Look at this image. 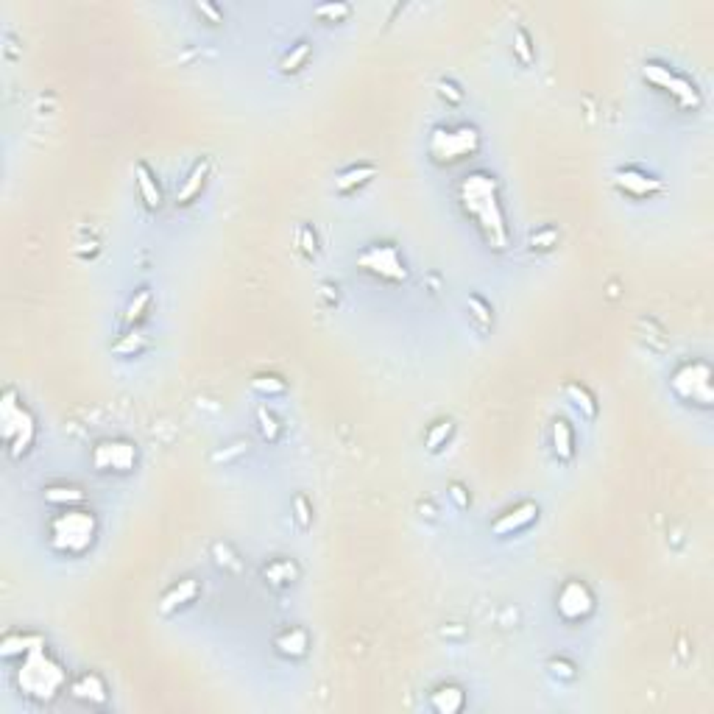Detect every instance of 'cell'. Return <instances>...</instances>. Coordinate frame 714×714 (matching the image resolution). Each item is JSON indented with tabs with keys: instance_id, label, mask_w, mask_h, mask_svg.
<instances>
[{
	"instance_id": "1",
	"label": "cell",
	"mask_w": 714,
	"mask_h": 714,
	"mask_svg": "<svg viewBox=\"0 0 714 714\" xmlns=\"http://www.w3.org/2000/svg\"><path fill=\"white\" fill-rule=\"evenodd\" d=\"M461 198L469 215H475L480 227L488 232V240L502 246L505 243V224H502V210L497 204V193H494V179L485 173H475L464 181L461 187Z\"/></svg>"
},
{
	"instance_id": "2",
	"label": "cell",
	"mask_w": 714,
	"mask_h": 714,
	"mask_svg": "<svg viewBox=\"0 0 714 714\" xmlns=\"http://www.w3.org/2000/svg\"><path fill=\"white\" fill-rule=\"evenodd\" d=\"M92 533H95V522L89 514L84 511H68L62 514L56 522H53V547L59 550H68V553H79L84 550L89 542H92Z\"/></svg>"
},
{
	"instance_id": "3",
	"label": "cell",
	"mask_w": 714,
	"mask_h": 714,
	"mask_svg": "<svg viewBox=\"0 0 714 714\" xmlns=\"http://www.w3.org/2000/svg\"><path fill=\"white\" fill-rule=\"evenodd\" d=\"M444 143V148H433V154L438 159H447V162H452V159H461L466 157L469 151H475L477 148V134L475 129H458V132H435V137H433V146H441Z\"/></svg>"
},
{
	"instance_id": "4",
	"label": "cell",
	"mask_w": 714,
	"mask_h": 714,
	"mask_svg": "<svg viewBox=\"0 0 714 714\" xmlns=\"http://www.w3.org/2000/svg\"><path fill=\"white\" fill-rule=\"evenodd\" d=\"M134 458H137V452H134V447L126 444V441H103V444H98L95 452H92V461H95L98 469H115V472L132 469V466H134Z\"/></svg>"
},
{
	"instance_id": "5",
	"label": "cell",
	"mask_w": 714,
	"mask_h": 714,
	"mask_svg": "<svg viewBox=\"0 0 714 714\" xmlns=\"http://www.w3.org/2000/svg\"><path fill=\"white\" fill-rule=\"evenodd\" d=\"M644 79L658 84V87H664L667 92H672L684 106H695V103H698L695 87L687 84L684 79H678V76H672V73H670L667 68H661V65H644Z\"/></svg>"
},
{
	"instance_id": "6",
	"label": "cell",
	"mask_w": 714,
	"mask_h": 714,
	"mask_svg": "<svg viewBox=\"0 0 714 714\" xmlns=\"http://www.w3.org/2000/svg\"><path fill=\"white\" fill-rule=\"evenodd\" d=\"M360 262H363L369 271L383 274V276H391V279H402V276H404V268H402L397 251H394L391 246H377V248H369V251L360 257Z\"/></svg>"
},
{
	"instance_id": "7",
	"label": "cell",
	"mask_w": 714,
	"mask_h": 714,
	"mask_svg": "<svg viewBox=\"0 0 714 714\" xmlns=\"http://www.w3.org/2000/svg\"><path fill=\"white\" fill-rule=\"evenodd\" d=\"M569 606H575L572 614H569V620H578L580 614H586V611L592 608V594L586 592L583 583H575V580H572V583L563 586V592H561V597H558V608L566 611Z\"/></svg>"
},
{
	"instance_id": "8",
	"label": "cell",
	"mask_w": 714,
	"mask_h": 714,
	"mask_svg": "<svg viewBox=\"0 0 714 714\" xmlns=\"http://www.w3.org/2000/svg\"><path fill=\"white\" fill-rule=\"evenodd\" d=\"M536 514H539V508L533 505V502H522V505H516L514 511H508L502 519H497L494 522V533H511V530H519V528H525V525H530L533 519H536Z\"/></svg>"
},
{
	"instance_id": "9",
	"label": "cell",
	"mask_w": 714,
	"mask_h": 714,
	"mask_svg": "<svg viewBox=\"0 0 714 714\" xmlns=\"http://www.w3.org/2000/svg\"><path fill=\"white\" fill-rule=\"evenodd\" d=\"M196 594H198V583H196V580H181L179 586H173V589L162 597V606H159V608L167 614V611H173V608L184 606V603H190Z\"/></svg>"
},
{
	"instance_id": "10",
	"label": "cell",
	"mask_w": 714,
	"mask_h": 714,
	"mask_svg": "<svg viewBox=\"0 0 714 714\" xmlns=\"http://www.w3.org/2000/svg\"><path fill=\"white\" fill-rule=\"evenodd\" d=\"M207 173H210V159H201V162H196V167L190 170V176H187V181H184V187L176 193V201H179V204L190 201V198H193V196L201 190V184H204Z\"/></svg>"
},
{
	"instance_id": "11",
	"label": "cell",
	"mask_w": 714,
	"mask_h": 714,
	"mask_svg": "<svg viewBox=\"0 0 714 714\" xmlns=\"http://www.w3.org/2000/svg\"><path fill=\"white\" fill-rule=\"evenodd\" d=\"M620 187L625 193H634V196H647L650 190H658V184L644 176V173H636V170H623L620 173Z\"/></svg>"
},
{
	"instance_id": "12",
	"label": "cell",
	"mask_w": 714,
	"mask_h": 714,
	"mask_svg": "<svg viewBox=\"0 0 714 714\" xmlns=\"http://www.w3.org/2000/svg\"><path fill=\"white\" fill-rule=\"evenodd\" d=\"M137 184H140V193H143V201L154 210V207H159V187H157V181H154V176H151V170L140 162L137 165Z\"/></svg>"
},
{
	"instance_id": "13",
	"label": "cell",
	"mask_w": 714,
	"mask_h": 714,
	"mask_svg": "<svg viewBox=\"0 0 714 714\" xmlns=\"http://www.w3.org/2000/svg\"><path fill=\"white\" fill-rule=\"evenodd\" d=\"M276 647H279L282 653L302 656V653L307 650V634H305V631H299V628H291V631H285V634L276 639Z\"/></svg>"
},
{
	"instance_id": "14",
	"label": "cell",
	"mask_w": 714,
	"mask_h": 714,
	"mask_svg": "<svg viewBox=\"0 0 714 714\" xmlns=\"http://www.w3.org/2000/svg\"><path fill=\"white\" fill-rule=\"evenodd\" d=\"M566 397L572 399V404H575L578 410H583L586 416H594V413H597V404H594V399H592V394H589L583 385H578V383H569V385H566Z\"/></svg>"
},
{
	"instance_id": "15",
	"label": "cell",
	"mask_w": 714,
	"mask_h": 714,
	"mask_svg": "<svg viewBox=\"0 0 714 714\" xmlns=\"http://www.w3.org/2000/svg\"><path fill=\"white\" fill-rule=\"evenodd\" d=\"M371 176H374V167H371V165L352 167V170H346V173L338 176V190H349V187H355V184H363V181H369Z\"/></svg>"
},
{
	"instance_id": "16",
	"label": "cell",
	"mask_w": 714,
	"mask_h": 714,
	"mask_svg": "<svg viewBox=\"0 0 714 714\" xmlns=\"http://www.w3.org/2000/svg\"><path fill=\"white\" fill-rule=\"evenodd\" d=\"M553 441H556V452L561 458H572V430L563 419H558L553 427Z\"/></svg>"
},
{
	"instance_id": "17",
	"label": "cell",
	"mask_w": 714,
	"mask_h": 714,
	"mask_svg": "<svg viewBox=\"0 0 714 714\" xmlns=\"http://www.w3.org/2000/svg\"><path fill=\"white\" fill-rule=\"evenodd\" d=\"M265 578H268L271 583L282 586V583H291V580L296 578V569H293L291 561H276V563H271V566L265 569Z\"/></svg>"
},
{
	"instance_id": "18",
	"label": "cell",
	"mask_w": 714,
	"mask_h": 714,
	"mask_svg": "<svg viewBox=\"0 0 714 714\" xmlns=\"http://www.w3.org/2000/svg\"><path fill=\"white\" fill-rule=\"evenodd\" d=\"M307 56H310V45H307V42H299V45H296V48H293V51L282 59V65H279V68H282L285 73H288V70H299V68H302V62H305Z\"/></svg>"
},
{
	"instance_id": "19",
	"label": "cell",
	"mask_w": 714,
	"mask_h": 714,
	"mask_svg": "<svg viewBox=\"0 0 714 714\" xmlns=\"http://www.w3.org/2000/svg\"><path fill=\"white\" fill-rule=\"evenodd\" d=\"M257 419H260V430H262V435L274 441V438L279 435V424H276V419H274L265 407H260V410H257Z\"/></svg>"
},
{
	"instance_id": "20",
	"label": "cell",
	"mask_w": 714,
	"mask_h": 714,
	"mask_svg": "<svg viewBox=\"0 0 714 714\" xmlns=\"http://www.w3.org/2000/svg\"><path fill=\"white\" fill-rule=\"evenodd\" d=\"M257 391H274V394H282L285 391V383L279 380V377H274V374H262V377H254V383H251Z\"/></svg>"
},
{
	"instance_id": "21",
	"label": "cell",
	"mask_w": 714,
	"mask_h": 714,
	"mask_svg": "<svg viewBox=\"0 0 714 714\" xmlns=\"http://www.w3.org/2000/svg\"><path fill=\"white\" fill-rule=\"evenodd\" d=\"M45 497L51 502H79L81 491H76V488H48Z\"/></svg>"
},
{
	"instance_id": "22",
	"label": "cell",
	"mask_w": 714,
	"mask_h": 714,
	"mask_svg": "<svg viewBox=\"0 0 714 714\" xmlns=\"http://www.w3.org/2000/svg\"><path fill=\"white\" fill-rule=\"evenodd\" d=\"M450 433H452V421H438V427H433L430 435H427V447L435 450L441 444V438H447Z\"/></svg>"
},
{
	"instance_id": "23",
	"label": "cell",
	"mask_w": 714,
	"mask_h": 714,
	"mask_svg": "<svg viewBox=\"0 0 714 714\" xmlns=\"http://www.w3.org/2000/svg\"><path fill=\"white\" fill-rule=\"evenodd\" d=\"M516 53H519L522 62H530V59H533V56H530V42H528V34H525V31H516Z\"/></svg>"
},
{
	"instance_id": "24",
	"label": "cell",
	"mask_w": 714,
	"mask_h": 714,
	"mask_svg": "<svg viewBox=\"0 0 714 714\" xmlns=\"http://www.w3.org/2000/svg\"><path fill=\"white\" fill-rule=\"evenodd\" d=\"M146 305H148V293H146V291H143V293H140V296H137V302H132V307H129V316H126V321H129V324H132V321H137V318L143 316V313H140V310H143V307H146Z\"/></svg>"
},
{
	"instance_id": "25",
	"label": "cell",
	"mask_w": 714,
	"mask_h": 714,
	"mask_svg": "<svg viewBox=\"0 0 714 714\" xmlns=\"http://www.w3.org/2000/svg\"><path fill=\"white\" fill-rule=\"evenodd\" d=\"M318 17H346L349 14V6H318V11H316Z\"/></svg>"
},
{
	"instance_id": "26",
	"label": "cell",
	"mask_w": 714,
	"mask_h": 714,
	"mask_svg": "<svg viewBox=\"0 0 714 714\" xmlns=\"http://www.w3.org/2000/svg\"><path fill=\"white\" fill-rule=\"evenodd\" d=\"M553 240H556V232L550 229V232H544V235H533V246H539V248H547Z\"/></svg>"
},
{
	"instance_id": "27",
	"label": "cell",
	"mask_w": 714,
	"mask_h": 714,
	"mask_svg": "<svg viewBox=\"0 0 714 714\" xmlns=\"http://www.w3.org/2000/svg\"><path fill=\"white\" fill-rule=\"evenodd\" d=\"M450 494H452V497H455V502H458V505H461V508H466V505H469V499H466V497H464V488H461V485H458V483H455V485H452V488H450Z\"/></svg>"
}]
</instances>
